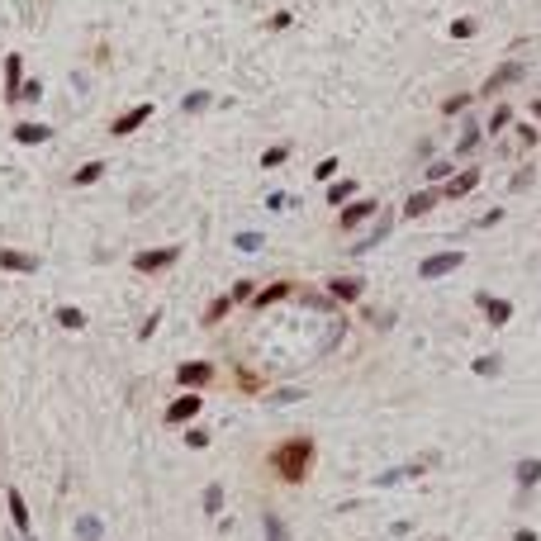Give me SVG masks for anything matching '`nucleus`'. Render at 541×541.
Returning <instances> with one entry per match:
<instances>
[{
	"mask_svg": "<svg viewBox=\"0 0 541 541\" xmlns=\"http://www.w3.org/2000/svg\"><path fill=\"white\" fill-rule=\"evenodd\" d=\"M270 465H275V475L290 479V484L309 479V465H314V442H309V437H290L285 446H275Z\"/></svg>",
	"mask_w": 541,
	"mask_h": 541,
	"instance_id": "nucleus-1",
	"label": "nucleus"
},
{
	"mask_svg": "<svg viewBox=\"0 0 541 541\" xmlns=\"http://www.w3.org/2000/svg\"><path fill=\"white\" fill-rule=\"evenodd\" d=\"M181 256V247H152V252H138L133 256V266L143 270V275H157V270H166Z\"/></svg>",
	"mask_w": 541,
	"mask_h": 541,
	"instance_id": "nucleus-2",
	"label": "nucleus"
},
{
	"mask_svg": "<svg viewBox=\"0 0 541 541\" xmlns=\"http://www.w3.org/2000/svg\"><path fill=\"white\" fill-rule=\"evenodd\" d=\"M461 261H465L461 252H442V256H428V261L418 266V275H423V280H437V275H451V270L461 266Z\"/></svg>",
	"mask_w": 541,
	"mask_h": 541,
	"instance_id": "nucleus-3",
	"label": "nucleus"
},
{
	"mask_svg": "<svg viewBox=\"0 0 541 541\" xmlns=\"http://www.w3.org/2000/svg\"><path fill=\"white\" fill-rule=\"evenodd\" d=\"M518 76H523V67H518V62H503V67H494V72H489V81L479 86V96H499V91H503V86H513Z\"/></svg>",
	"mask_w": 541,
	"mask_h": 541,
	"instance_id": "nucleus-4",
	"label": "nucleus"
},
{
	"mask_svg": "<svg viewBox=\"0 0 541 541\" xmlns=\"http://www.w3.org/2000/svg\"><path fill=\"white\" fill-rule=\"evenodd\" d=\"M176 380L186 385V389H195V385H209V380H214V361H186V366L176 370Z\"/></svg>",
	"mask_w": 541,
	"mask_h": 541,
	"instance_id": "nucleus-5",
	"label": "nucleus"
},
{
	"mask_svg": "<svg viewBox=\"0 0 541 541\" xmlns=\"http://www.w3.org/2000/svg\"><path fill=\"white\" fill-rule=\"evenodd\" d=\"M479 309H484L489 328H503V323L513 319V304H508V300H499V295H479Z\"/></svg>",
	"mask_w": 541,
	"mask_h": 541,
	"instance_id": "nucleus-6",
	"label": "nucleus"
},
{
	"mask_svg": "<svg viewBox=\"0 0 541 541\" xmlns=\"http://www.w3.org/2000/svg\"><path fill=\"white\" fill-rule=\"evenodd\" d=\"M442 200V186H432V190H418V195H409V205H404V219H423L432 205Z\"/></svg>",
	"mask_w": 541,
	"mask_h": 541,
	"instance_id": "nucleus-7",
	"label": "nucleus"
},
{
	"mask_svg": "<svg viewBox=\"0 0 541 541\" xmlns=\"http://www.w3.org/2000/svg\"><path fill=\"white\" fill-rule=\"evenodd\" d=\"M200 409H205V399H200V394H181V399L171 404V409H166V423L176 428V423H186V418H195Z\"/></svg>",
	"mask_w": 541,
	"mask_h": 541,
	"instance_id": "nucleus-8",
	"label": "nucleus"
},
{
	"mask_svg": "<svg viewBox=\"0 0 541 541\" xmlns=\"http://www.w3.org/2000/svg\"><path fill=\"white\" fill-rule=\"evenodd\" d=\"M479 186V171L475 166H470V171H461V176H451V181H446L442 186V200H461V195H470Z\"/></svg>",
	"mask_w": 541,
	"mask_h": 541,
	"instance_id": "nucleus-9",
	"label": "nucleus"
},
{
	"mask_svg": "<svg viewBox=\"0 0 541 541\" xmlns=\"http://www.w3.org/2000/svg\"><path fill=\"white\" fill-rule=\"evenodd\" d=\"M147 114H152V105H138V110H128V114H119V119H114V138H128V133H133V128L138 124H147Z\"/></svg>",
	"mask_w": 541,
	"mask_h": 541,
	"instance_id": "nucleus-10",
	"label": "nucleus"
},
{
	"mask_svg": "<svg viewBox=\"0 0 541 541\" xmlns=\"http://www.w3.org/2000/svg\"><path fill=\"white\" fill-rule=\"evenodd\" d=\"M375 209H380L375 200H351V205L342 209V228H356V223H361V219H370Z\"/></svg>",
	"mask_w": 541,
	"mask_h": 541,
	"instance_id": "nucleus-11",
	"label": "nucleus"
},
{
	"mask_svg": "<svg viewBox=\"0 0 541 541\" xmlns=\"http://www.w3.org/2000/svg\"><path fill=\"white\" fill-rule=\"evenodd\" d=\"M0 266H5V270H38V256H29V252H10V247H0Z\"/></svg>",
	"mask_w": 541,
	"mask_h": 541,
	"instance_id": "nucleus-12",
	"label": "nucleus"
},
{
	"mask_svg": "<svg viewBox=\"0 0 541 541\" xmlns=\"http://www.w3.org/2000/svg\"><path fill=\"white\" fill-rule=\"evenodd\" d=\"M361 285H366V280H356V275H337V280H328V290H333L337 300H361Z\"/></svg>",
	"mask_w": 541,
	"mask_h": 541,
	"instance_id": "nucleus-13",
	"label": "nucleus"
},
{
	"mask_svg": "<svg viewBox=\"0 0 541 541\" xmlns=\"http://www.w3.org/2000/svg\"><path fill=\"white\" fill-rule=\"evenodd\" d=\"M19 91H24L19 86V52H10L5 57V100H19Z\"/></svg>",
	"mask_w": 541,
	"mask_h": 541,
	"instance_id": "nucleus-14",
	"label": "nucleus"
},
{
	"mask_svg": "<svg viewBox=\"0 0 541 541\" xmlns=\"http://www.w3.org/2000/svg\"><path fill=\"white\" fill-rule=\"evenodd\" d=\"M15 138H19V143H48L52 128L48 124H15Z\"/></svg>",
	"mask_w": 541,
	"mask_h": 541,
	"instance_id": "nucleus-15",
	"label": "nucleus"
},
{
	"mask_svg": "<svg viewBox=\"0 0 541 541\" xmlns=\"http://www.w3.org/2000/svg\"><path fill=\"white\" fill-rule=\"evenodd\" d=\"M5 503H10V518H15V527H19V532H29V508H24V494L10 489V494H5Z\"/></svg>",
	"mask_w": 541,
	"mask_h": 541,
	"instance_id": "nucleus-16",
	"label": "nucleus"
},
{
	"mask_svg": "<svg viewBox=\"0 0 541 541\" xmlns=\"http://www.w3.org/2000/svg\"><path fill=\"white\" fill-rule=\"evenodd\" d=\"M385 233H389V214H380V223H375V228H370V233H366V238H361V242H356L351 252H370V247H375V242H380Z\"/></svg>",
	"mask_w": 541,
	"mask_h": 541,
	"instance_id": "nucleus-17",
	"label": "nucleus"
},
{
	"mask_svg": "<svg viewBox=\"0 0 541 541\" xmlns=\"http://www.w3.org/2000/svg\"><path fill=\"white\" fill-rule=\"evenodd\" d=\"M290 290H295V280H275V285H270V290H261V295H256V309H266V304L285 300Z\"/></svg>",
	"mask_w": 541,
	"mask_h": 541,
	"instance_id": "nucleus-18",
	"label": "nucleus"
},
{
	"mask_svg": "<svg viewBox=\"0 0 541 541\" xmlns=\"http://www.w3.org/2000/svg\"><path fill=\"white\" fill-rule=\"evenodd\" d=\"M100 176H105V161H86V166H81L72 181H76V186H96Z\"/></svg>",
	"mask_w": 541,
	"mask_h": 541,
	"instance_id": "nucleus-19",
	"label": "nucleus"
},
{
	"mask_svg": "<svg viewBox=\"0 0 541 541\" xmlns=\"http://www.w3.org/2000/svg\"><path fill=\"white\" fill-rule=\"evenodd\" d=\"M541 479V461H518V484H537Z\"/></svg>",
	"mask_w": 541,
	"mask_h": 541,
	"instance_id": "nucleus-20",
	"label": "nucleus"
},
{
	"mask_svg": "<svg viewBox=\"0 0 541 541\" xmlns=\"http://www.w3.org/2000/svg\"><path fill=\"white\" fill-rule=\"evenodd\" d=\"M57 323L76 333V328H86V314H81V309H57Z\"/></svg>",
	"mask_w": 541,
	"mask_h": 541,
	"instance_id": "nucleus-21",
	"label": "nucleus"
},
{
	"mask_svg": "<svg viewBox=\"0 0 541 541\" xmlns=\"http://www.w3.org/2000/svg\"><path fill=\"white\" fill-rule=\"evenodd\" d=\"M475 147H479V124H470V128L461 133V147H456V152H461V157H470Z\"/></svg>",
	"mask_w": 541,
	"mask_h": 541,
	"instance_id": "nucleus-22",
	"label": "nucleus"
},
{
	"mask_svg": "<svg viewBox=\"0 0 541 541\" xmlns=\"http://www.w3.org/2000/svg\"><path fill=\"white\" fill-rule=\"evenodd\" d=\"M266 541H290L285 537V523H280L275 513H266Z\"/></svg>",
	"mask_w": 541,
	"mask_h": 541,
	"instance_id": "nucleus-23",
	"label": "nucleus"
},
{
	"mask_svg": "<svg viewBox=\"0 0 541 541\" xmlns=\"http://www.w3.org/2000/svg\"><path fill=\"white\" fill-rule=\"evenodd\" d=\"M446 176H451V161H432V166H428V181H432V186H446Z\"/></svg>",
	"mask_w": 541,
	"mask_h": 541,
	"instance_id": "nucleus-24",
	"label": "nucleus"
},
{
	"mask_svg": "<svg viewBox=\"0 0 541 541\" xmlns=\"http://www.w3.org/2000/svg\"><path fill=\"white\" fill-rule=\"evenodd\" d=\"M228 304H233V295H228V300H214V304L205 309V323H219L223 314H228Z\"/></svg>",
	"mask_w": 541,
	"mask_h": 541,
	"instance_id": "nucleus-25",
	"label": "nucleus"
},
{
	"mask_svg": "<svg viewBox=\"0 0 541 541\" xmlns=\"http://www.w3.org/2000/svg\"><path fill=\"white\" fill-rule=\"evenodd\" d=\"M76 537L81 541H96L100 537V523H96V518H81V523H76Z\"/></svg>",
	"mask_w": 541,
	"mask_h": 541,
	"instance_id": "nucleus-26",
	"label": "nucleus"
},
{
	"mask_svg": "<svg viewBox=\"0 0 541 541\" xmlns=\"http://www.w3.org/2000/svg\"><path fill=\"white\" fill-rule=\"evenodd\" d=\"M508 119H513V110H508V105H499V110H494V119H489V133L508 128Z\"/></svg>",
	"mask_w": 541,
	"mask_h": 541,
	"instance_id": "nucleus-27",
	"label": "nucleus"
},
{
	"mask_svg": "<svg viewBox=\"0 0 541 541\" xmlns=\"http://www.w3.org/2000/svg\"><path fill=\"white\" fill-rule=\"evenodd\" d=\"M233 247H238V252H256V247H261V233H238Z\"/></svg>",
	"mask_w": 541,
	"mask_h": 541,
	"instance_id": "nucleus-28",
	"label": "nucleus"
},
{
	"mask_svg": "<svg viewBox=\"0 0 541 541\" xmlns=\"http://www.w3.org/2000/svg\"><path fill=\"white\" fill-rule=\"evenodd\" d=\"M205 508H209V513L223 508V489H219V484H209V489H205Z\"/></svg>",
	"mask_w": 541,
	"mask_h": 541,
	"instance_id": "nucleus-29",
	"label": "nucleus"
},
{
	"mask_svg": "<svg viewBox=\"0 0 541 541\" xmlns=\"http://www.w3.org/2000/svg\"><path fill=\"white\" fill-rule=\"evenodd\" d=\"M285 157H290V147H266V157H261V166H280Z\"/></svg>",
	"mask_w": 541,
	"mask_h": 541,
	"instance_id": "nucleus-30",
	"label": "nucleus"
},
{
	"mask_svg": "<svg viewBox=\"0 0 541 541\" xmlns=\"http://www.w3.org/2000/svg\"><path fill=\"white\" fill-rule=\"evenodd\" d=\"M205 105H209V91H190V96H186V110H205Z\"/></svg>",
	"mask_w": 541,
	"mask_h": 541,
	"instance_id": "nucleus-31",
	"label": "nucleus"
},
{
	"mask_svg": "<svg viewBox=\"0 0 541 541\" xmlns=\"http://www.w3.org/2000/svg\"><path fill=\"white\" fill-rule=\"evenodd\" d=\"M479 24L475 19H456V24H451V33H456V38H470V33H475Z\"/></svg>",
	"mask_w": 541,
	"mask_h": 541,
	"instance_id": "nucleus-32",
	"label": "nucleus"
},
{
	"mask_svg": "<svg viewBox=\"0 0 541 541\" xmlns=\"http://www.w3.org/2000/svg\"><path fill=\"white\" fill-rule=\"evenodd\" d=\"M333 171H337V161H333V157H328V161H319V166H314V176H319L323 186H328V181H333Z\"/></svg>",
	"mask_w": 541,
	"mask_h": 541,
	"instance_id": "nucleus-33",
	"label": "nucleus"
},
{
	"mask_svg": "<svg viewBox=\"0 0 541 541\" xmlns=\"http://www.w3.org/2000/svg\"><path fill=\"white\" fill-rule=\"evenodd\" d=\"M499 370V356H479L475 361V375H494Z\"/></svg>",
	"mask_w": 541,
	"mask_h": 541,
	"instance_id": "nucleus-34",
	"label": "nucleus"
},
{
	"mask_svg": "<svg viewBox=\"0 0 541 541\" xmlns=\"http://www.w3.org/2000/svg\"><path fill=\"white\" fill-rule=\"evenodd\" d=\"M242 300H252V280H238V285H233V304H242Z\"/></svg>",
	"mask_w": 541,
	"mask_h": 541,
	"instance_id": "nucleus-35",
	"label": "nucleus"
},
{
	"mask_svg": "<svg viewBox=\"0 0 541 541\" xmlns=\"http://www.w3.org/2000/svg\"><path fill=\"white\" fill-rule=\"evenodd\" d=\"M465 105H470V96H451V100L442 105V114H456V110H465Z\"/></svg>",
	"mask_w": 541,
	"mask_h": 541,
	"instance_id": "nucleus-36",
	"label": "nucleus"
},
{
	"mask_svg": "<svg viewBox=\"0 0 541 541\" xmlns=\"http://www.w3.org/2000/svg\"><path fill=\"white\" fill-rule=\"evenodd\" d=\"M347 195H351V181H342V186H333V190H328V200H333V205H342Z\"/></svg>",
	"mask_w": 541,
	"mask_h": 541,
	"instance_id": "nucleus-37",
	"label": "nucleus"
},
{
	"mask_svg": "<svg viewBox=\"0 0 541 541\" xmlns=\"http://www.w3.org/2000/svg\"><path fill=\"white\" fill-rule=\"evenodd\" d=\"M186 442H190V446H209V432L205 428H190V432H186Z\"/></svg>",
	"mask_w": 541,
	"mask_h": 541,
	"instance_id": "nucleus-38",
	"label": "nucleus"
},
{
	"mask_svg": "<svg viewBox=\"0 0 541 541\" xmlns=\"http://www.w3.org/2000/svg\"><path fill=\"white\" fill-rule=\"evenodd\" d=\"M43 91H38V81H24V91H19V100H38Z\"/></svg>",
	"mask_w": 541,
	"mask_h": 541,
	"instance_id": "nucleus-39",
	"label": "nucleus"
},
{
	"mask_svg": "<svg viewBox=\"0 0 541 541\" xmlns=\"http://www.w3.org/2000/svg\"><path fill=\"white\" fill-rule=\"evenodd\" d=\"M518 133H523V143H527V147H532V143H537V138H541V133H537V128H532V124H518Z\"/></svg>",
	"mask_w": 541,
	"mask_h": 541,
	"instance_id": "nucleus-40",
	"label": "nucleus"
}]
</instances>
